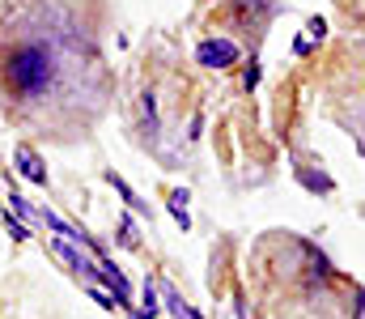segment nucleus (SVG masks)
<instances>
[{"label":"nucleus","mask_w":365,"mask_h":319,"mask_svg":"<svg viewBox=\"0 0 365 319\" xmlns=\"http://www.w3.org/2000/svg\"><path fill=\"white\" fill-rule=\"evenodd\" d=\"M0 90L17 111L51 123L98 106L102 64L93 39L60 0H21L0 13Z\"/></svg>","instance_id":"f257e3e1"},{"label":"nucleus","mask_w":365,"mask_h":319,"mask_svg":"<svg viewBox=\"0 0 365 319\" xmlns=\"http://www.w3.org/2000/svg\"><path fill=\"white\" fill-rule=\"evenodd\" d=\"M200 64L204 69H230V64H238V43H230V39H208V43H200Z\"/></svg>","instance_id":"f03ea898"},{"label":"nucleus","mask_w":365,"mask_h":319,"mask_svg":"<svg viewBox=\"0 0 365 319\" xmlns=\"http://www.w3.org/2000/svg\"><path fill=\"white\" fill-rule=\"evenodd\" d=\"M17 166H21V175H26V179L43 183V162L34 158V149H30V145H21V149H17Z\"/></svg>","instance_id":"7ed1b4c3"}]
</instances>
